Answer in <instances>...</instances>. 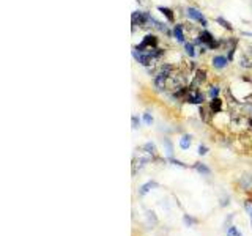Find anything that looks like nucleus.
<instances>
[{"label": "nucleus", "mask_w": 252, "mask_h": 236, "mask_svg": "<svg viewBox=\"0 0 252 236\" xmlns=\"http://www.w3.org/2000/svg\"><path fill=\"white\" fill-rule=\"evenodd\" d=\"M211 109H213V112H219V110H221V99H219V98H213V101H211Z\"/></svg>", "instance_id": "13"}, {"label": "nucleus", "mask_w": 252, "mask_h": 236, "mask_svg": "<svg viewBox=\"0 0 252 236\" xmlns=\"http://www.w3.org/2000/svg\"><path fill=\"white\" fill-rule=\"evenodd\" d=\"M213 65H214L216 68H224V66L227 65V58H225V57H221V55H219V57H214V58H213Z\"/></svg>", "instance_id": "8"}, {"label": "nucleus", "mask_w": 252, "mask_h": 236, "mask_svg": "<svg viewBox=\"0 0 252 236\" xmlns=\"http://www.w3.org/2000/svg\"><path fill=\"white\" fill-rule=\"evenodd\" d=\"M145 150H148V153L153 154V153L156 151V147H155L153 143H147V145H145Z\"/></svg>", "instance_id": "19"}, {"label": "nucleus", "mask_w": 252, "mask_h": 236, "mask_svg": "<svg viewBox=\"0 0 252 236\" xmlns=\"http://www.w3.org/2000/svg\"><path fill=\"white\" fill-rule=\"evenodd\" d=\"M216 20H217V22L221 24V25H222V27H225V29H229V30H232V25H230V24H229V22H227V20H224L222 17H217Z\"/></svg>", "instance_id": "16"}, {"label": "nucleus", "mask_w": 252, "mask_h": 236, "mask_svg": "<svg viewBox=\"0 0 252 236\" xmlns=\"http://www.w3.org/2000/svg\"><path fill=\"white\" fill-rule=\"evenodd\" d=\"M159 11H161L162 14H166V17H167V19H169L170 22L173 20V14H172V11H170L169 8H164V7H159Z\"/></svg>", "instance_id": "14"}, {"label": "nucleus", "mask_w": 252, "mask_h": 236, "mask_svg": "<svg viewBox=\"0 0 252 236\" xmlns=\"http://www.w3.org/2000/svg\"><path fill=\"white\" fill-rule=\"evenodd\" d=\"M133 128H139V118L137 116H133Z\"/></svg>", "instance_id": "23"}, {"label": "nucleus", "mask_w": 252, "mask_h": 236, "mask_svg": "<svg viewBox=\"0 0 252 236\" xmlns=\"http://www.w3.org/2000/svg\"><path fill=\"white\" fill-rule=\"evenodd\" d=\"M180 147H181L183 150H188V148L191 147V137H189V135L181 137V140H180Z\"/></svg>", "instance_id": "10"}, {"label": "nucleus", "mask_w": 252, "mask_h": 236, "mask_svg": "<svg viewBox=\"0 0 252 236\" xmlns=\"http://www.w3.org/2000/svg\"><path fill=\"white\" fill-rule=\"evenodd\" d=\"M184 47H186V52H188V55H189V57H194V54H195V52H194V46L188 43Z\"/></svg>", "instance_id": "17"}, {"label": "nucleus", "mask_w": 252, "mask_h": 236, "mask_svg": "<svg viewBox=\"0 0 252 236\" xmlns=\"http://www.w3.org/2000/svg\"><path fill=\"white\" fill-rule=\"evenodd\" d=\"M195 170H197L198 173H203V175H210V173H211L210 169L207 167V165H203V164H195Z\"/></svg>", "instance_id": "11"}, {"label": "nucleus", "mask_w": 252, "mask_h": 236, "mask_svg": "<svg viewBox=\"0 0 252 236\" xmlns=\"http://www.w3.org/2000/svg\"><path fill=\"white\" fill-rule=\"evenodd\" d=\"M183 220H184V224H186L188 227H191V225H194V224L197 222L195 219H192V217H189V216H184V217H183Z\"/></svg>", "instance_id": "18"}, {"label": "nucleus", "mask_w": 252, "mask_h": 236, "mask_svg": "<svg viewBox=\"0 0 252 236\" xmlns=\"http://www.w3.org/2000/svg\"><path fill=\"white\" fill-rule=\"evenodd\" d=\"M156 186H158V184H156L155 181H148L147 184H143V186L140 187V191H139V194H140V195H145V194H147V192L150 191V189H151V187H156Z\"/></svg>", "instance_id": "7"}, {"label": "nucleus", "mask_w": 252, "mask_h": 236, "mask_svg": "<svg viewBox=\"0 0 252 236\" xmlns=\"http://www.w3.org/2000/svg\"><path fill=\"white\" fill-rule=\"evenodd\" d=\"M217 93H219V88H217V87H213V88L210 90V96H211V98H216Z\"/></svg>", "instance_id": "20"}, {"label": "nucleus", "mask_w": 252, "mask_h": 236, "mask_svg": "<svg viewBox=\"0 0 252 236\" xmlns=\"http://www.w3.org/2000/svg\"><path fill=\"white\" fill-rule=\"evenodd\" d=\"M170 66H166V68H162V71L158 74V77L155 79V84H156V87H158V90H162V87H164V82H166V77H167V74L170 73Z\"/></svg>", "instance_id": "3"}, {"label": "nucleus", "mask_w": 252, "mask_h": 236, "mask_svg": "<svg viewBox=\"0 0 252 236\" xmlns=\"http://www.w3.org/2000/svg\"><path fill=\"white\" fill-rule=\"evenodd\" d=\"M156 43H158L156 36H153V35H147V36L143 38L142 44H140V46H137V51H142V49H145V47H151V46H156Z\"/></svg>", "instance_id": "4"}, {"label": "nucleus", "mask_w": 252, "mask_h": 236, "mask_svg": "<svg viewBox=\"0 0 252 236\" xmlns=\"http://www.w3.org/2000/svg\"><path fill=\"white\" fill-rule=\"evenodd\" d=\"M200 41H202V43H207L208 47H214V46H216V43L213 41V35L208 33V32H203V33L200 35Z\"/></svg>", "instance_id": "6"}, {"label": "nucleus", "mask_w": 252, "mask_h": 236, "mask_svg": "<svg viewBox=\"0 0 252 236\" xmlns=\"http://www.w3.org/2000/svg\"><path fill=\"white\" fill-rule=\"evenodd\" d=\"M173 33H175V38L178 39L180 43H183V41H184V36H183V30H181V25H175V29H173Z\"/></svg>", "instance_id": "9"}, {"label": "nucleus", "mask_w": 252, "mask_h": 236, "mask_svg": "<svg viewBox=\"0 0 252 236\" xmlns=\"http://www.w3.org/2000/svg\"><path fill=\"white\" fill-rule=\"evenodd\" d=\"M150 20H153L151 19L147 13H142V11H136V13H133V25H145L147 22H150Z\"/></svg>", "instance_id": "1"}, {"label": "nucleus", "mask_w": 252, "mask_h": 236, "mask_svg": "<svg viewBox=\"0 0 252 236\" xmlns=\"http://www.w3.org/2000/svg\"><path fill=\"white\" fill-rule=\"evenodd\" d=\"M188 102H192V104H200V102H203V94L202 93H194V94H188V98H186Z\"/></svg>", "instance_id": "5"}, {"label": "nucleus", "mask_w": 252, "mask_h": 236, "mask_svg": "<svg viewBox=\"0 0 252 236\" xmlns=\"http://www.w3.org/2000/svg\"><path fill=\"white\" fill-rule=\"evenodd\" d=\"M244 208H246V211L249 212V216H250V225H252V202L247 200V202L244 203Z\"/></svg>", "instance_id": "15"}, {"label": "nucleus", "mask_w": 252, "mask_h": 236, "mask_svg": "<svg viewBox=\"0 0 252 236\" xmlns=\"http://www.w3.org/2000/svg\"><path fill=\"white\" fill-rule=\"evenodd\" d=\"M227 236H243V233L240 230H236V227L230 225L229 228H227Z\"/></svg>", "instance_id": "12"}, {"label": "nucleus", "mask_w": 252, "mask_h": 236, "mask_svg": "<svg viewBox=\"0 0 252 236\" xmlns=\"http://www.w3.org/2000/svg\"><path fill=\"white\" fill-rule=\"evenodd\" d=\"M143 120H145V123H147V125H151V123H153V118H151L148 113H145V115H143Z\"/></svg>", "instance_id": "22"}, {"label": "nucleus", "mask_w": 252, "mask_h": 236, "mask_svg": "<svg viewBox=\"0 0 252 236\" xmlns=\"http://www.w3.org/2000/svg\"><path fill=\"white\" fill-rule=\"evenodd\" d=\"M207 153H208V148H207V147H203V145L198 147V154H200V156H203V154H207Z\"/></svg>", "instance_id": "21"}, {"label": "nucleus", "mask_w": 252, "mask_h": 236, "mask_svg": "<svg viewBox=\"0 0 252 236\" xmlns=\"http://www.w3.org/2000/svg\"><path fill=\"white\" fill-rule=\"evenodd\" d=\"M186 14H188L191 19L200 22L202 25H207V19H205L203 16H202V13H200L198 10H195V8H188V10H186Z\"/></svg>", "instance_id": "2"}]
</instances>
